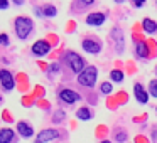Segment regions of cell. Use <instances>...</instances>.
Segmentation results:
<instances>
[{
	"mask_svg": "<svg viewBox=\"0 0 157 143\" xmlns=\"http://www.w3.org/2000/svg\"><path fill=\"white\" fill-rule=\"evenodd\" d=\"M0 44H5V46L9 44V37H7L5 34H2V35H0Z\"/></svg>",
	"mask_w": 157,
	"mask_h": 143,
	"instance_id": "cell-23",
	"label": "cell"
},
{
	"mask_svg": "<svg viewBox=\"0 0 157 143\" xmlns=\"http://www.w3.org/2000/svg\"><path fill=\"white\" fill-rule=\"evenodd\" d=\"M115 140H117V141H120V143L125 141V140H127V133H125V131H118V133L115 135Z\"/></svg>",
	"mask_w": 157,
	"mask_h": 143,
	"instance_id": "cell-21",
	"label": "cell"
},
{
	"mask_svg": "<svg viewBox=\"0 0 157 143\" xmlns=\"http://www.w3.org/2000/svg\"><path fill=\"white\" fill-rule=\"evenodd\" d=\"M59 98H61L64 103H76V101H79V94H78V93H75L73 89H63V91L59 93Z\"/></svg>",
	"mask_w": 157,
	"mask_h": 143,
	"instance_id": "cell-9",
	"label": "cell"
},
{
	"mask_svg": "<svg viewBox=\"0 0 157 143\" xmlns=\"http://www.w3.org/2000/svg\"><path fill=\"white\" fill-rule=\"evenodd\" d=\"M83 49H85L86 52H90V54H98L100 51H101V44L96 41H93V39H85L83 41Z\"/></svg>",
	"mask_w": 157,
	"mask_h": 143,
	"instance_id": "cell-7",
	"label": "cell"
},
{
	"mask_svg": "<svg viewBox=\"0 0 157 143\" xmlns=\"http://www.w3.org/2000/svg\"><path fill=\"white\" fill-rule=\"evenodd\" d=\"M64 59H66V62L69 64V68L73 69V72H78V74H81L83 71H85V59L81 57L79 54H76V52H73V51H69V52H66V56H64Z\"/></svg>",
	"mask_w": 157,
	"mask_h": 143,
	"instance_id": "cell-2",
	"label": "cell"
},
{
	"mask_svg": "<svg viewBox=\"0 0 157 143\" xmlns=\"http://www.w3.org/2000/svg\"><path fill=\"white\" fill-rule=\"evenodd\" d=\"M78 82L81 86H86V88H93L95 82H96V68L88 66V68L78 76Z\"/></svg>",
	"mask_w": 157,
	"mask_h": 143,
	"instance_id": "cell-3",
	"label": "cell"
},
{
	"mask_svg": "<svg viewBox=\"0 0 157 143\" xmlns=\"http://www.w3.org/2000/svg\"><path fill=\"white\" fill-rule=\"evenodd\" d=\"M132 4L135 5V7H142V5L145 4V0H132Z\"/></svg>",
	"mask_w": 157,
	"mask_h": 143,
	"instance_id": "cell-24",
	"label": "cell"
},
{
	"mask_svg": "<svg viewBox=\"0 0 157 143\" xmlns=\"http://www.w3.org/2000/svg\"><path fill=\"white\" fill-rule=\"evenodd\" d=\"M149 89H150V96H154V98H157V81H150L149 82Z\"/></svg>",
	"mask_w": 157,
	"mask_h": 143,
	"instance_id": "cell-18",
	"label": "cell"
},
{
	"mask_svg": "<svg viewBox=\"0 0 157 143\" xmlns=\"http://www.w3.org/2000/svg\"><path fill=\"white\" fill-rule=\"evenodd\" d=\"M7 7H9V0H0V9H4L5 10Z\"/></svg>",
	"mask_w": 157,
	"mask_h": 143,
	"instance_id": "cell-25",
	"label": "cell"
},
{
	"mask_svg": "<svg viewBox=\"0 0 157 143\" xmlns=\"http://www.w3.org/2000/svg\"><path fill=\"white\" fill-rule=\"evenodd\" d=\"M110 78H112V81H115V82H122L123 81V72L118 71V69H115V71L110 72Z\"/></svg>",
	"mask_w": 157,
	"mask_h": 143,
	"instance_id": "cell-17",
	"label": "cell"
},
{
	"mask_svg": "<svg viewBox=\"0 0 157 143\" xmlns=\"http://www.w3.org/2000/svg\"><path fill=\"white\" fill-rule=\"evenodd\" d=\"M58 136H59L58 130H52V128L42 130V131L37 135V138H36V143H48V141H51V140L58 138Z\"/></svg>",
	"mask_w": 157,
	"mask_h": 143,
	"instance_id": "cell-4",
	"label": "cell"
},
{
	"mask_svg": "<svg viewBox=\"0 0 157 143\" xmlns=\"http://www.w3.org/2000/svg\"><path fill=\"white\" fill-rule=\"evenodd\" d=\"M142 27H144V31H145L147 34H154V32L157 31V24L152 20V19H144V20H142Z\"/></svg>",
	"mask_w": 157,
	"mask_h": 143,
	"instance_id": "cell-13",
	"label": "cell"
},
{
	"mask_svg": "<svg viewBox=\"0 0 157 143\" xmlns=\"http://www.w3.org/2000/svg\"><path fill=\"white\" fill-rule=\"evenodd\" d=\"M137 56H140V57H144V59L149 56V49H147L145 42H139V44H137Z\"/></svg>",
	"mask_w": 157,
	"mask_h": 143,
	"instance_id": "cell-16",
	"label": "cell"
},
{
	"mask_svg": "<svg viewBox=\"0 0 157 143\" xmlns=\"http://www.w3.org/2000/svg\"><path fill=\"white\" fill-rule=\"evenodd\" d=\"M152 138H154V141H157V133H154V135H152Z\"/></svg>",
	"mask_w": 157,
	"mask_h": 143,
	"instance_id": "cell-28",
	"label": "cell"
},
{
	"mask_svg": "<svg viewBox=\"0 0 157 143\" xmlns=\"http://www.w3.org/2000/svg\"><path fill=\"white\" fill-rule=\"evenodd\" d=\"M14 130L10 128H4L0 130V143H12L14 141Z\"/></svg>",
	"mask_w": 157,
	"mask_h": 143,
	"instance_id": "cell-12",
	"label": "cell"
},
{
	"mask_svg": "<svg viewBox=\"0 0 157 143\" xmlns=\"http://www.w3.org/2000/svg\"><path fill=\"white\" fill-rule=\"evenodd\" d=\"M112 34H115L113 37L117 39V51L122 52L123 51V35H122V31H120V29H113Z\"/></svg>",
	"mask_w": 157,
	"mask_h": 143,
	"instance_id": "cell-14",
	"label": "cell"
},
{
	"mask_svg": "<svg viewBox=\"0 0 157 143\" xmlns=\"http://www.w3.org/2000/svg\"><path fill=\"white\" fill-rule=\"evenodd\" d=\"M17 130H19V135L24 136V138H31V136L34 135L32 126L29 125V123H25V121H19L17 123Z\"/></svg>",
	"mask_w": 157,
	"mask_h": 143,
	"instance_id": "cell-10",
	"label": "cell"
},
{
	"mask_svg": "<svg viewBox=\"0 0 157 143\" xmlns=\"http://www.w3.org/2000/svg\"><path fill=\"white\" fill-rule=\"evenodd\" d=\"M76 116H78V119H81V121H88V119H91V111H90L88 108H79L78 111H76Z\"/></svg>",
	"mask_w": 157,
	"mask_h": 143,
	"instance_id": "cell-15",
	"label": "cell"
},
{
	"mask_svg": "<svg viewBox=\"0 0 157 143\" xmlns=\"http://www.w3.org/2000/svg\"><path fill=\"white\" fill-rule=\"evenodd\" d=\"M59 69H61V68H59V64H52V66H51V68H49V69H48V72H49V74H51V76H52V74H54V72H58V71H59Z\"/></svg>",
	"mask_w": 157,
	"mask_h": 143,
	"instance_id": "cell-22",
	"label": "cell"
},
{
	"mask_svg": "<svg viewBox=\"0 0 157 143\" xmlns=\"http://www.w3.org/2000/svg\"><path fill=\"white\" fill-rule=\"evenodd\" d=\"M101 143H112V141H108V140H105V141H101Z\"/></svg>",
	"mask_w": 157,
	"mask_h": 143,
	"instance_id": "cell-29",
	"label": "cell"
},
{
	"mask_svg": "<svg viewBox=\"0 0 157 143\" xmlns=\"http://www.w3.org/2000/svg\"><path fill=\"white\" fill-rule=\"evenodd\" d=\"M0 103H2V96H0Z\"/></svg>",
	"mask_w": 157,
	"mask_h": 143,
	"instance_id": "cell-31",
	"label": "cell"
},
{
	"mask_svg": "<svg viewBox=\"0 0 157 143\" xmlns=\"http://www.w3.org/2000/svg\"><path fill=\"white\" fill-rule=\"evenodd\" d=\"M133 94H135V99L140 103V105H147V101H149V94H147V91L142 88V84L133 86Z\"/></svg>",
	"mask_w": 157,
	"mask_h": 143,
	"instance_id": "cell-8",
	"label": "cell"
},
{
	"mask_svg": "<svg viewBox=\"0 0 157 143\" xmlns=\"http://www.w3.org/2000/svg\"><path fill=\"white\" fill-rule=\"evenodd\" d=\"M0 82H2V86H4L5 91H12V89H14V84H15L14 76H12L9 71H5V69L0 71Z\"/></svg>",
	"mask_w": 157,
	"mask_h": 143,
	"instance_id": "cell-5",
	"label": "cell"
},
{
	"mask_svg": "<svg viewBox=\"0 0 157 143\" xmlns=\"http://www.w3.org/2000/svg\"><path fill=\"white\" fill-rule=\"evenodd\" d=\"M155 72H157V68H155Z\"/></svg>",
	"mask_w": 157,
	"mask_h": 143,
	"instance_id": "cell-32",
	"label": "cell"
},
{
	"mask_svg": "<svg viewBox=\"0 0 157 143\" xmlns=\"http://www.w3.org/2000/svg\"><path fill=\"white\" fill-rule=\"evenodd\" d=\"M49 51H51V46H49L46 41H37L34 46H32V54L39 56V57L49 54Z\"/></svg>",
	"mask_w": 157,
	"mask_h": 143,
	"instance_id": "cell-6",
	"label": "cell"
},
{
	"mask_svg": "<svg viewBox=\"0 0 157 143\" xmlns=\"http://www.w3.org/2000/svg\"><path fill=\"white\" fill-rule=\"evenodd\" d=\"M115 2H123V0H115Z\"/></svg>",
	"mask_w": 157,
	"mask_h": 143,
	"instance_id": "cell-30",
	"label": "cell"
},
{
	"mask_svg": "<svg viewBox=\"0 0 157 143\" xmlns=\"http://www.w3.org/2000/svg\"><path fill=\"white\" fill-rule=\"evenodd\" d=\"M81 4H86V5H90V4H93V0H81Z\"/></svg>",
	"mask_w": 157,
	"mask_h": 143,
	"instance_id": "cell-26",
	"label": "cell"
},
{
	"mask_svg": "<svg viewBox=\"0 0 157 143\" xmlns=\"http://www.w3.org/2000/svg\"><path fill=\"white\" fill-rule=\"evenodd\" d=\"M105 22V14H100V12H95V14H90L86 17V24L88 25H101Z\"/></svg>",
	"mask_w": 157,
	"mask_h": 143,
	"instance_id": "cell-11",
	"label": "cell"
},
{
	"mask_svg": "<svg viewBox=\"0 0 157 143\" xmlns=\"http://www.w3.org/2000/svg\"><path fill=\"white\" fill-rule=\"evenodd\" d=\"M14 4L15 5H22V4H24V0H14Z\"/></svg>",
	"mask_w": 157,
	"mask_h": 143,
	"instance_id": "cell-27",
	"label": "cell"
},
{
	"mask_svg": "<svg viewBox=\"0 0 157 143\" xmlns=\"http://www.w3.org/2000/svg\"><path fill=\"white\" fill-rule=\"evenodd\" d=\"M112 84H110V82H101V93L103 94H110V93H112Z\"/></svg>",
	"mask_w": 157,
	"mask_h": 143,
	"instance_id": "cell-20",
	"label": "cell"
},
{
	"mask_svg": "<svg viewBox=\"0 0 157 143\" xmlns=\"http://www.w3.org/2000/svg\"><path fill=\"white\" fill-rule=\"evenodd\" d=\"M14 29H15V34H17L19 39H27L29 34L32 32V29H34V24H32V20L29 17H17L14 22Z\"/></svg>",
	"mask_w": 157,
	"mask_h": 143,
	"instance_id": "cell-1",
	"label": "cell"
},
{
	"mask_svg": "<svg viewBox=\"0 0 157 143\" xmlns=\"http://www.w3.org/2000/svg\"><path fill=\"white\" fill-rule=\"evenodd\" d=\"M44 15H48V17H54V15H56V9L52 7V5L44 7Z\"/></svg>",
	"mask_w": 157,
	"mask_h": 143,
	"instance_id": "cell-19",
	"label": "cell"
}]
</instances>
